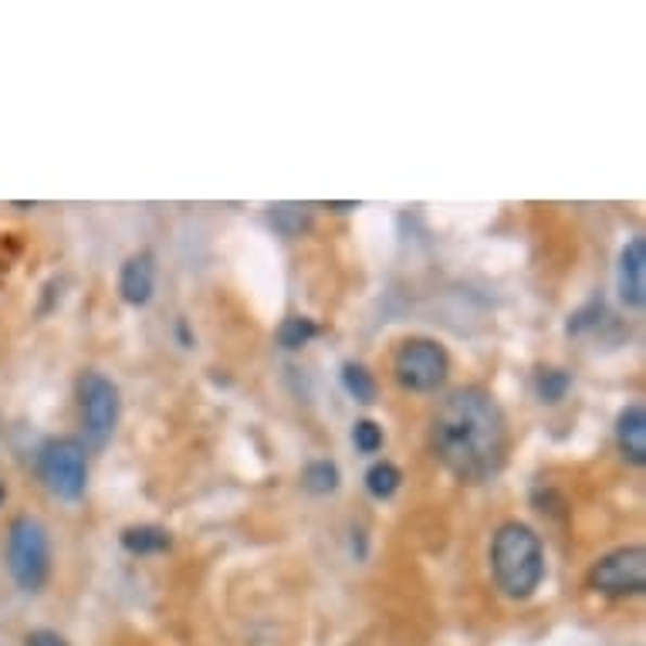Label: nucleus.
Wrapping results in <instances>:
<instances>
[{
  "mask_svg": "<svg viewBox=\"0 0 646 646\" xmlns=\"http://www.w3.org/2000/svg\"><path fill=\"white\" fill-rule=\"evenodd\" d=\"M430 447L437 461L467 484H481L504 467L508 457V419L484 386H461L440 400Z\"/></svg>",
  "mask_w": 646,
  "mask_h": 646,
  "instance_id": "f257e3e1",
  "label": "nucleus"
},
{
  "mask_svg": "<svg viewBox=\"0 0 646 646\" xmlns=\"http://www.w3.org/2000/svg\"><path fill=\"white\" fill-rule=\"evenodd\" d=\"M8 501V491H4V484H0V504H4Z\"/></svg>",
  "mask_w": 646,
  "mask_h": 646,
  "instance_id": "412c9836",
  "label": "nucleus"
},
{
  "mask_svg": "<svg viewBox=\"0 0 646 646\" xmlns=\"http://www.w3.org/2000/svg\"><path fill=\"white\" fill-rule=\"evenodd\" d=\"M41 484L62 501H78L89 488V447L78 437H51L38 451Z\"/></svg>",
  "mask_w": 646,
  "mask_h": 646,
  "instance_id": "20e7f679",
  "label": "nucleus"
},
{
  "mask_svg": "<svg viewBox=\"0 0 646 646\" xmlns=\"http://www.w3.org/2000/svg\"><path fill=\"white\" fill-rule=\"evenodd\" d=\"M616 447L620 454L633 464H646V410L643 403H630L620 416H616Z\"/></svg>",
  "mask_w": 646,
  "mask_h": 646,
  "instance_id": "9d476101",
  "label": "nucleus"
},
{
  "mask_svg": "<svg viewBox=\"0 0 646 646\" xmlns=\"http://www.w3.org/2000/svg\"><path fill=\"white\" fill-rule=\"evenodd\" d=\"M4 558H8L11 579L24 589V593H41L48 582V572H51L48 528L31 515H17L8 528Z\"/></svg>",
  "mask_w": 646,
  "mask_h": 646,
  "instance_id": "7ed1b4c3",
  "label": "nucleus"
},
{
  "mask_svg": "<svg viewBox=\"0 0 646 646\" xmlns=\"http://www.w3.org/2000/svg\"><path fill=\"white\" fill-rule=\"evenodd\" d=\"M271 223H274V231H281L285 237H295L312 223V210L305 204H277V207H271Z\"/></svg>",
  "mask_w": 646,
  "mask_h": 646,
  "instance_id": "4468645a",
  "label": "nucleus"
},
{
  "mask_svg": "<svg viewBox=\"0 0 646 646\" xmlns=\"http://www.w3.org/2000/svg\"><path fill=\"white\" fill-rule=\"evenodd\" d=\"M491 576L508 599H528L545 579V548L535 528L525 521L498 525L491 539Z\"/></svg>",
  "mask_w": 646,
  "mask_h": 646,
  "instance_id": "f03ea898",
  "label": "nucleus"
},
{
  "mask_svg": "<svg viewBox=\"0 0 646 646\" xmlns=\"http://www.w3.org/2000/svg\"><path fill=\"white\" fill-rule=\"evenodd\" d=\"M589 589L599 596H639L646 589V552L643 545H623L606 552L585 576Z\"/></svg>",
  "mask_w": 646,
  "mask_h": 646,
  "instance_id": "0eeeda50",
  "label": "nucleus"
},
{
  "mask_svg": "<svg viewBox=\"0 0 646 646\" xmlns=\"http://www.w3.org/2000/svg\"><path fill=\"white\" fill-rule=\"evenodd\" d=\"M315 335H319L315 319H308V315H288L285 322L277 325V346L288 349V352H295V349H305L308 343L315 339Z\"/></svg>",
  "mask_w": 646,
  "mask_h": 646,
  "instance_id": "f8f14e48",
  "label": "nucleus"
},
{
  "mask_svg": "<svg viewBox=\"0 0 646 646\" xmlns=\"http://www.w3.org/2000/svg\"><path fill=\"white\" fill-rule=\"evenodd\" d=\"M352 443H356L359 454H376L383 447V427L373 424V419H359V424L352 427Z\"/></svg>",
  "mask_w": 646,
  "mask_h": 646,
  "instance_id": "a211bd4d",
  "label": "nucleus"
},
{
  "mask_svg": "<svg viewBox=\"0 0 646 646\" xmlns=\"http://www.w3.org/2000/svg\"><path fill=\"white\" fill-rule=\"evenodd\" d=\"M156 288V258L153 250H135V255L126 258L122 271H119V295L126 305L143 308L153 298Z\"/></svg>",
  "mask_w": 646,
  "mask_h": 646,
  "instance_id": "1a4fd4ad",
  "label": "nucleus"
},
{
  "mask_svg": "<svg viewBox=\"0 0 646 646\" xmlns=\"http://www.w3.org/2000/svg\"><path fill=\"white\" fill-rule=\"evenodd\" d=\"M328 210H335V214H346V210H356V204H328Z\"/></svg>",
  "mask_w": 646,
  "mask_h": 646,
  "instance_id": "aec40b11",
  "label": "nucleus"
},
{
  "mask_svg": "<svg viewBox=\"0 0 646 646\" xmlns=\"http://www.w3.org/2000/svg\"><path fill=\"white\" fill-rule=\"evenodd\" d=\"M75 392H78V413H81V427H86V440L92 447H105L119 424V410H122L119 386L108 376L89 370L78 376Z\"/></svg>",
  "mask_w": 646,
  "mask_h": 646,
  "instance_id": "423d86ee",
  "label": "nucleus"
},
{
  "mask_svg": "<svg viewBox=\"0 0 646 646\" xmlns=\"http://www.w3.org/2000/svg\"><path fill=\"white\" fill-rule=\"evenodd\" d=\"M301 484L315 494H328V491L339 488V467H335L332 461H312L301 474Z\"/></svg>",
  "mask_w": 646,
  "mask_h": 646,
  "instance_id": "dca6fc26",
  "label": "nucleus"
},
{
  "mask_svg": "<svg viewBox=\"0 0 646 646\" xmlns=\"http://www.w3.org/2000/svg\"><path fill=\"white\" fill-rule=\"evenodd\" d=\"M122 545L132 555H156L170 548V531H163L156 525H132L122 531Z\"/></svg>",
  "mask_w": 646,
  "mask_h": 646,
  "instance_id": "9b49d317",
  "label": "nucleus"
},
{
  "mask_svg": "<svg viewBox=\"0 0 646 646\" xmlns=\"http://www.w3.org/2000/svg\"><path fill=\"white\" fill-rule=\"evenodd\" d=\"M569 386H572V376H569L566 370H542V373L535 376V392H539L542 403L566 400Z\"/></svg>",
  "mask_w": 646,
  "mask_h": 646,
  "instance_id": "f3484780",
  "label": "nucleus"
},
{
  "mask_svg": "<svg viewBox=\"0 0 646 646\" xmlns=\"http://www.w3.org/2000/svg\"><path fill=\"white\" fill-rule=\"evenodd\" d=\"M616 292L626 308L646 305V241L633 237L620 250V264H616Z\"/></svg>",
  "mask_w": 646,
  "mask_h": 646,
  "instance_id": "6e6552de",
  "label": "nucleus"
},
{
  "mask_svg": "<svg viewBox=\"0 0 646 646\" xmlns=\"http://www.w3.org/2000/svg\"><path fill=\"white\" fill-rule=\"evenodd\" d=\"M343 386L356 403H373L376 400V379L366 366H359V362H346L343 366Z\"/></svg>",
  "mask_w": 646,
  "mask_h": 646,
  "instance_id": "2eb2a0df",
  "label": "nucleus"
},
{
  "mask_svg": "<svg viewBox=\"0 0 646 646\" xmlns=\"http://www.w3.org/2000/svg\"><path fill=\"white\" fill-rule=\"evenodd\" d=\"M27 646H68V643L54 630H35V633H27Z\"/></svg>",
  "mask_w": 646,
  "mask_h": 646,
  "instance_id": "6ab92c4d",
  "label": "nucleus"
},
{
  "mask_svg": "<svg viewBox=\"0 0 646 646\" xmlns=\"http://www.w3.org/2000/svg\"><path fill=\"white\" fill-rule=\"evenodd\" d=\"M400 484H403V474H400L397 464H389V461H376V464L366 470V491H370L373 498H379V501H386V498L397 494Z\"/></svg>",
  "mask_w": 646,
  "mask_h": 646,
  "instance_id": "ddd939ff",
  "label": "nucleus"
},
{
  "mask_svg": "<svg viewBox=\"0 0 646 646\" xmlns=\"http://www.w3.org/2000/svg\"><path fill=\"white\" fill-rule=\"evenodd\" d=\"M451 373V356L437 339L413 335L392 356V376L410 392H437Z\"/></svg>",
  "mask_w": 646,
  "mask_h": 646,
  "instance_id": "39448f33",
  "label": "nucleus"
}]
</instances>
